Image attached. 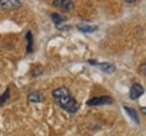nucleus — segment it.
Here are the masks:
<instances>
[{
    "label": "nucleus",
    "mask_w": 146,
    "mask_h": 136,
    "mask_svg": "<svg viewBox=\"0 0 146 136\" xmlns=\"http://www.w3.org/2000/svg\"><path fill=\"white\" fill-rule=\"evenodd\" d=\"M53 98L57 101V104L60 105V108H62L65 112L68 113H76L78 109L77 101L74 100L66 87H58L52 93Z\"/></svg>",
    "instance_id": "f257e3e1"
},
{
    "label": "nucleus",
    "mask_w": 146,
    "mask_h": 136,
    "mask_svg": "<svg viewBox=\"0 0 146 136\" xmlns=\"http://www.w3.org/2000/svg\"><path fill=\"white\" fill-rule=\"evenodd\" d=\"M21 5V0H0V8L1 10H16Z\"/></svg>",
    "instance_id": "f03ea898"
},
{
    "label": "nucleus",
    "mask_w": 146,
    "mask_h": 136,
    "mask_svg": "<svg viewBox=\"0 0 146 136\" xmlns=\"http://www.w3.org/2000/svg\"><path fill=\"white\" fill-rule=\"evenodd\" d=\"M107 104H112V98L110 95H100V97H96L94 100L88 101L89 106H99V105H107Z\"/></svg>",
    "instance_id": "7ed1b4c3"
},
{
    "label": "nucleus",
    "mask_w": 146,
    "mask_h": 136,
    "mask_svg": "<svg viewBox=\"0 0 146 136\" xmlns=\"http://www.w3.org/2000/svg\"><path fill=\"white\" fill-rule=\"evenodd\" d=\"M143 93H145L143 86L139 84V83H134L133 86H131V89H130V98L131 100H138Z\"/></svg>",
    "instance_id": "20e7f679"
},
{
    "label": "nucleus",
    "mask_w": 146,
    "mask_h": 136,
    "mask_svg": "<svg viewBox=\"0 0 146 136\" xmlns=\"http://www.w3.org/2000/svg\"><path fill=\"white\" fill-rule=\"evenodd\" d=\"M53 4L56 7H61V8H64L66 11H70L73 8V5H74L72 0H54Z\"/></svg>",
    "instance_id": "39448f33"
},
{
    "label": "nucleus",
    "mask_w": 146,
    "mask_h": 136,
    "mask_svg": "<svg viewBox=\"0 0 146 136\" xmlns=\"http://www.w3.org/2000/svg\"><path fill=\"white\" fill-rule=\"evenodd\" d=\"M77 29L83 33H94L98 30V26H95V25H88V23H78Z\"/></svg>",
    "instance_id": "423d86ee"
},
{
    "label": "nucleus",
    "mask_w": 146,
    "mask_h": 136,
    "mask_svg": "<svg viewBox=\"0 0 146 136\" xmlns=\"http://www.w3.org/2000/svg\"><path fill=\"white\" fill-rule=\"evenodd\" d=\"M96 65H98L102 71H104V72H107V73H112V72L116 71L115 65L114 64H111V63H98Z\"/></svg>",
    "instance_id": "0eeeda50"
},
{
    "label": "nucleus",
    "mask_w": 146,
    "mask_h": 136,
    "mask_svg": "<svg viewBox=\"0 0 146 136\" xmlns=\"http://www.w3.org/2000/svg\"><path fill=\"white\" fill-rule=\"evenodd\" d=\"M29 100L31 101V102H42L43 101V95H42V93L34 90L31 93H29Z\"/></svg>",
    "instance_id": "6e6552de"
},
{
    "label": "nucleus",
    "mask_w": 146,
    "mask_h": 136,
    "mask_svg": "<svg viewBox=\"0 0 146 136\" xmlns=\"http://www.w3.org/2000/svg\"><path fill=\"white\" fill-rule=\"evenodd\" d=\"M123 108H125L126 113H127V114L133 118V121H134V123H137V124H139V118H138V114H137L135 110L133 109V108H130V106H126V105L123 106Z\"/></svg>",
    "instance_id": "1a4fd4ad"
},
{
    "label": "nucleus",
    "mask_w": 146,
    "mask_h": 136,
    "mask_svg": "<svg viewBox=\"0 0 146 136\" xmlns=\"http://www.w3.org/2000/svg\"><path fill=\"white\" fill-rule=\"evenodd\" d=\"M52 19L53 22H54V25H57V26H60L62 22H65V18H64L62 15H60V14H57V12H54V14H52Z\"/></svg>",
    "instance_id": "9d476101"
},
{
    "label": "nucleus",
    "mask_w": 146,
    "mask_h": 136,
    "mask_svg": "<svg viewBox=\"0 0 146 136\" xmlns=\"http://www.w3.org/2000/svg\"><path fill=\"white\" fill-rule=\"evenodd\" d=\"M26 40H27V53H30L33 50V36L30 32L26 34Z\"/></svg>",
    "instance_id": "9b49d317"
},
{
    "label": "nucleus",
    "mask_w": 146,
    "mask_h": 136,
    "mask_svg": "<svg viewBox=\"0 0 146 136\" xmlns=\"http://www.w3.org/2000/svg\"><path fill=\"white\" fill-rule=\"evenodd\" d=\"M10 89H7L4 91V93H3V94H1V97H0V106H1V105H4L5 104V101L8 100V98H10Z\"/></svg>",
    "instance_id": "f8f14e48"
},
{
    "label": "nucleus",
    "mask_w": 146,
    "mask_h": 136,
    "mask_svg": "<svg viewBox=\"0 0 146 136\" xmlns=\"http://www.w3.org/2000/svg\"><path fill=\"white\" fill-rule=\"evenodd\" d=\"M39 72H42V68H36L35 71L33 72V75H34V76H38V73H39Z\"/></svg>",
    "instance_id": "ddd939ff"
},
{
    "label": "nucleus",
    "mask_w": 146,
    "mask_h": 136,
    "mask_svg": "<svg viewBox=\"0 0 146 136\" xmlns=\"http://www.w3.org/2000/svg\"><path fill=\"white\" fill-rule=\"evenodd\" d=\"M125 1H127V3H134V1H137V0H125Z\"/></svg>",
    "instance_id": "4468645a"
}]
</instances>
